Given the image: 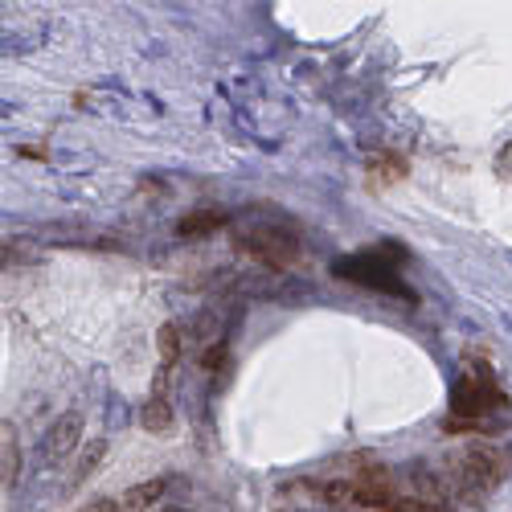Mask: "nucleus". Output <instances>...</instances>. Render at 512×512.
Here are the masks:
<instances>
[{"instance_id": "nucleus-1", "label": "nucleus", "mask_w": 512, "mask_h": 512, "mask_svg": "<svg viewBox=\"0 0 512 512\" xmlns=\"http://www.w3.org/2000/svg\"><path fill=\"white\" fill-rule=\"evenodd\" d=\"M508 394L500 390V381L492 373V365H472L467 373H459L455 390H451V414L443 422L447 435H472V431H488L492 422H484L492 410H504Z\"/></svg>"}, {"instance_id": "nucleus-2", "label": "nucleus", "mask_w": 512, "mask_h": 512, "mask_svg": "<svg viewBox=\"0 0 512 512\" xmlns=\"http://www.w3.org/2000/svg\"><path fill=\"white\" fill-rule=\"evenodd\" d=\"M234 250L250 263H263L271 271H287L300 263V234L279 222H250L234 230Z\"/></svg>"}, {"instance_id": "nucleus-3", "label": "nucleus", "mask_w": 512, "mask_h": 512, "mask_svg": "<svg viewBox=\"0 0 512 512\" xmlns=\"http://www.w3.org/2000/svg\"><path fill=\"white\" fill-rule=\"evenodd\" d=\"M402 259H390V246L386 250H369V254H349V259L336 263V275L349 279L357 287H369V291H381V295H398V300H414L410 287L402 283L398 275Z\"/></svg>"}, {"instance_id": "nucleus-4", "label": "nucleus", "mask_w": 512, "mask_h": 512, "mask_svg": "<svg viewBox=\"0 0 512 512\" xmlns=\"http://www.w3.org/2000/svg\"><path fill=\"white\" fill-rule=\"evenodd\" d=\"M78 443H82V414L70 410L62 418H54L50 431L41 435V443H37V467H41V472H54V467H62L78 451Z\"/></svg>"}, {"instance_id": "nucleus-5", "label": "nucleus", "mask_w": 512, "mask_h": 512, "mask_svg": "<svg viewBox=\"0 0 512 512\" xmlns=\"http://www.w3.org/2000/svg\"><path fill=\"white\" fill-rule=\"evenodd\" d=\"M353 484H357V508H373V512H386L394 500H398V488H394V480L381 472L377 463H369L365 472H357L353 476Z\"/></svg>"}, {"instance_id": "nucleus-6", "label": "nucleus", "mask_w": 512, "mask_h": 512, "mask_svg": "<svg viewBox=\"0 0 512 512\" xmlns=\"http://www.w3.org/2000/svg\"><path fill=\"white\" fill-rule=\"evenodd\" d=\"M406 177H410V164H406L398 152H377V156L365 160V181H369V189H390V185H398V181H406Z\"/></svg>"}, {"instance_id": "nucleus-7", "label": "nucleus", "mask_w": 512, "mask_h": 512, "mask_svg": "<svg viewBox=\"0 0 512 512\" xmlns=\"http://www.w3.org/2000/svg\"><path fill=\"white\" fill-rule=\"evenodd\" d=\"M496 455H500V451H467L463 463H459L463 480L472 484V488H492V484L504 476V463H500Z\"/></svg>"}, {"instance_id": "nucleus-8", "label": "nucleus", "mask_w": 512, "mask_h": 512, "mask_svg": "<svg viewBox=\"0 0 512 512\" xmlns=\"http://www.w3.org/2000/svg\"><path fill=\"white\" fill-rule=\"evenodd\" d=\"M226 226H230V218L222 209H193V213H185V218L177 222V234L181 238H209V234H218Z\"/></svg>"}, {"instance_id": "nucleus-9", "label": "nucleus", "mask_w": 512, "mask_h": 512, "mask_svg": "<svg viewBox=\"0 0 512 512\" xmlns=\"http://www.w3.org/2000/svg\"><path fill=\"white\" fill-rule=\"evenodd\" d=\"M17 472H21V447H17V426L5 422L0 426V480H5V492L17 488Z\"/></svg>"}, {"instance_id": "nucleus-10", "label": "nucleus", "mask_w": 512, "mask_h": 512, "mask_svg": "<svg viewBox=\"0 0 512 512\" xmlns=\"http://www.w3.org/2000/svg\"><path fill=\"white\" fill-rule=\"evenodd\" d=\"M140 426H144L148 435H168V431H173V406H168L164 394H152L140 406Z\"/></svg>"}, {"instance_id": "nucleus-11", "label": "nucleus", "mask_w": 512, "mask_h": 512, "mask_svg": "<svg viewBox=\"0 0 512 512\" xmlns=\"http://www.w3.org/2000/svg\"><path fill=\"white\" fill-rule=\"evenodd\" d=\"M312 496L328 508H357V484L353 480H324L312 484Z\"/></svg>"}, {"instance_id": "nucleus-12", "label": "nucleus", "mask_w": 512, "mask_h": 512, "mask_svg": "<svg viewBox=\"0 0 512 512\" xmlns=\"http://www.w3.org/2000/svg\"><path fill=\"white\" fill-rule=\"evenodd\" d=\"M164 492H168V480H144V484H136V488L123 492L119 508H123V512H148Z\"/></svg>"}, {"instance_id": "nucleus-13", "label": "nucleus", "mask_w": 512, "mask_h": 512, "mask_svg": "<svg viewBox=\"0 0 512 512\" xmlns=\"http://www.w3.org/2000/svg\"><path fill=\"white\" fill-rule=\"evenodd\" d=\"M156 353H160V369H177L181 361V324H160L156 332Z\"/></svg>"}, {"instance_id": "nucleus-14", "label": "nucleus", "mask_w": 512, "mask_h": 512, "mask_svg": "<svg viewBox=\"0 0 512 512\" xmlns=\"http://www.w3.org/2000/svg\"><path fill=\"white\" fill-rule=\"evenodd\" d=\"M103 455H107V439H95L87 451H82V463H78V472H74V488L87 484V476L103 463Z\"/></svg>"}, {"instance_id": "nucleus-15", "label": "nucleus", "mask_w": 512, "mask_h": 512, "mask_svg": "<svg viewBox=\"0 0 512 512\" xmlns=\"http://www.w3.org/2000/svg\"><path fill=\"white\" fill-rule=\"evenodd\" d=\"M226 361H230V345H226V340H218V345H209V349L201 353V369H205V373L226 369Z\"/></svg>"}, {"instance_id": "nucleus-16", "label": "nucleus", "mask_w": 512, "mask_h": 512, "mask_svg": "<svg viewBox=\"0 0 512 512\" xmlns=\"http://www.w3.org/2000/svg\"><path fill=\"white\" fill-rule=\"evenodd\" d=\"M386 512H443V508L431 504V500H394Z\"/></svg>"}, {"instance_id": "nucleus-17", "label": "nucleus", "mask_w": 512, "mask_h": 512, "mask_svg": "<svg viewBox=\"0 0 512 512\" xmlns=\"http://www.w3.org/2000/svg\"><path fill=\"white\" fill-rule=\"evenodd\" d=\"M78 512H119V500H111V496H99V500H91L87 508H78Z\"/></svg>"}, {"instance_id": "nucleus-18", "label": "nucleus", "mask_w": 512, "mask_h": 512, "mask_svg": "<svg viewBox=\"0 0 512 512\" xmlns=\"http://www.w3.org/2000/svg\"><path fill=\"white\" fill-rule=\"evenodd\" d=\"M168 512H185V508H168Z\"/></svg>"}]
</instances>
